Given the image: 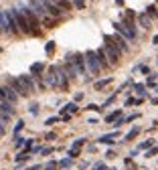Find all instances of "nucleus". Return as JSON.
Instances as JSON below:
<instances>
[{
  "mask_svg": "<svg viewBox=\"0 0 158 170\" xmlns=\"http://www.w3.org/2000/svg\"><path fill=\"white\" fill-rule=\"evenodd\" d=\"M83 57H85V69H87L93 77H97V75L102 73V67H99V61H97L95 51H87Z\"/></svg>",
  "mask_w": 158,
  "mask_h": 170,
  "instance_id": "nucleus-1",
  "label": "nucleus"
},
{
  "mask_svg": "<svg viewBox=\"0 0 158 170\" xmlns=\"http://www.w3.org/2000/svg\"><path fill=\"white\" fill-rule=\"evenodd\" d=\"M10 14H12L14 22H16V28H18V33H27V34H31V27H28V21H27V16L22 14L21 8H12V10H10Z\"/></svg>",
  "mask_w": 158,
  "mask_h": 170,
  "instance_id": "nucleus-2",
  "label": "nucleus"
},
{
  "mask_svg": "<svg viewBox=\"0 0 158 170\" xmlns=\"http://www.w3.org/2000/svg\"><path fill=\"white\" fill-rule=\"evenodd\" d=\"M103 39H105V43L114 45L120 53H130V45H128V41H126V39H122L120 34H111V37H110V34H105Z\"/></svg>",
  "mask_w": 158,
  "mask_h": 170,
  "instance_id": "nucleus-3",
  "label": "nucleus"
},
{
  "mask_svg": "<svg viewBox=\"0 0 158 170\" xmlns=\"http://www.w3.org/2000/svg\"><path fill=\"white\" fill-rule=\"evenodd\" d=\"M103 53H105V59H108V63H110V65H118V63H120V57H122V53H120V51H118L114 45L105 43V45H103Z\"/></svg>",
  "mask_w": 158,
  "mask_h": 170,
  "instance_id": "nucleus-4",
  "label": "nucleus"
},
{
  "mask_svg": "<svg viewBox=\"0 0 158 170\" xmlns=\"http://www.w3.org/2000/svg\"><path fill=\"white\" fill-rule=\"evenodd\" d=\"M67 57L71 59V63L75 65V69H77V75H85V73H87V69H85V57H83L81 53L67 55Z\"/></svg>",
  "mask_w": 158,
  "mask_h": 170,
  "instance_id": "nucleus-5",
  "label": "nucleus"
},
{
  "mask_svg": "<svg viewBox=\"0 0 158 170\" xmlns=\"http://www.w3.org/2000/svg\"><path fill=\"white\" fill-rule=\"evenodd\" d=\"M18 83H21L24 95H31L34 91V83H33V77H31V75H21V77H18Z\"/></svg>",
  "mask_w": 158,
  "mask_h": 170,
  "instance_id": "nucleus-6",
  "label": "nucleus"
},
{
  "mask_svg": "<svg viewBox=\"0 0 158 170\" xmlns=\"http://www.w3.org/2000/svg\"><path fill=\"white\" fill-rule=\"evenodd\" d=\"M114 28H116V33H120L122 39H126V41H136V37H134V34H132L122 22H114Z\"/></svg>",
  "mask_w": 158,
  "mask_h": 170,
  "instance_id": "nucleus-7",
  "label": "nucleus"
},
{
  "mask_svg": "<svg viewBox=\"0 0 158 170\" xmlns=\"http://www.w3.org/2000/svg\"><path fill=\"white\" fill-rule=\"evenodd\" d=\"M45 85L57 87V67H49L47 75H45Z\"/></svg>",
  "mask_w": 158,
  "mask_h": 170,
  "instance_id": "nucleus-8",
  "label": "nucleus"
},
{
  "mask_svg": "<svg viewBox=\"0 0 158 170\" xmlns=\"http://www.w3.org/2000/svg\"><path fill=\"white\" fill-rule=\"evenodd\" d=\"M57 87H61V89L69 87V79L65 75V71H63V67H57Z\"/></svg>",
  "mask_w": 158,
  "mask_h": 170,
  "instance_id": "nucleus-9",
  "label": "nucleus"
},
{
  "mask_svg": "<svg viewBox=\"0 0 158 170\" xmlns=\"http://www.w3.org/2000/svg\"><path fill=\"white\" fill-rule=\"evenodd\" d=\"M28 8L33 10V14L37 16V18L47 12V10H45V2H28Z\"/></svg>",
  "mask_w": 158,
  "mask_h": 170,
  "instance_id": "nucleus-10",
  "label": "nucleus"
},
{
  "mask_svg": "<svg viewBox=\"0 0 158 170\" xmlns=\"http://www.w3.org/2000/svg\"><path fill=\"white\" fill-rule=\"evenodd\" d=\"M0 91H2V95L6 97V101H8V103H12V105L16 103L18 95H16V93H14V91H12L10 87H8V85H4V87H0Z\"/></svg>",
  "mask_w": 158,
  "mask_h": 170,
  "instance_id": "nucleus-11",
  "label": "nucleus"
},
{
  "mask_svg": "<svg viewBox=\"0 0 158 170\" xmlns=\"http://www.w3.org/2000/svg\"><path fill=\"white\" fill-rule=\"evenodd\" d=\"M6 83H8V87L12 89L16 95H24V91H22V87H21V83H18V79H14V77H6Z\"/></svg>",
  "mask_w": 158,
  "mask_h": 170,
  "instance_id": "nucleus-12",
  "label": "nucleus"
},
{
  "mask_svg": "<svg viewBox=\"0 0 158 170\" xmlns=\"http://www.w3.org/2000/svg\"><path fill=\"white\" fill-rule=\"evenodd\" d=\"M45 8H47V12H51L53 16H59V14H61V8L57 6V2H45Z\"/></svg>",
  "mask_w": 158,
  "mask_h": 170,
  "instance_id": "nucleus-13",
  "label": "nucleus"
},
{
  "mask_svg": "<svg viewBox=\"0 0 158 170\" xmlns=\"http://www.w3.org/2000/svg\"><path fill=\"white\" fill-rule=\"evenodd\" d=\"M138 22H140V27H142V28H150V16H148L146 12L138 14Z\"/></svg>",
  "mask_w": 158,
  "mask_h": 170,
  "instance_id": "nucleus-14",
  "label": "nucleus"
},
{
  "mask_svg": "<svg viewBox=\"0 0 158 170\" xmlns=\"http://www.w3.org/2000/svg\"><path fill=\"white\" fill-rule=\"evenodd\" d=\"M95 55H97V61H99V67L105 69V67H108V59H105V53H103V49H97Z\"/></svg>",
  "mask_w": 158,
  "mask_h": 170,
  "instance_id": "nucleus-15",
  "label": "nucleus"
},
{
  "mask_svg": "<svg viewBox=\"0 0 158 170\" xmlns=\"http://www.w3.org/2000/svg\"><path fill=\"white\" fill-rule=\"evenodd\" d=\"M43 69H45V65L43 63H34L33 67H31V77H41V73H43Z\"/></svg>",
  "mask_w": 158,
  "mask_h": 170,
  "instance_id": "nucleus-16",
  "label": "nucleus"
},
{
  "mask_svg": "<svg viewBox=\"0 0 158 170\" xmlns=\"http://www.w3.org/2000/svg\"><path fill=\"white\" fill-rule=\"evenodd\" d=\"M120 116H122V109H116V111H111L110 116H105V122H108V123L118 122V120H120Z\"/></svg>",
  "mask_w": 158,
  "mask_h": 170,
  "instance_id": "nucleus-17",
  "label": "nucleus"
},
{
  "mask_svg": "<svg viewBox=\"0 0 158 170\" xmlns=\"http://www.w3.org/2000/svg\"><path fill=\"white\" fill-rule=\"evenodd\" d=\"M118 134H105V136H102L97 142L99 144H114V138H116Z\"/></svg>",
  "mask_w": 158,
  "mask_h": 170,
  "instance_id": "nucleus-18",
  "label": "nucleus"
},
{
  "mask_svg": "<svg viewBox=\"0 0 158 170\" xmlns=\"http://www.w3.org/2000/svg\"><path fill=\"white\" fill-rule=\"evenodd\" d=\"M111 83V77H108V79H102V81H95V89L99 91V89H103L105 85H110Z\"/></svg>",
  "mask_w": 158,
  "mask_h": 170,
  "instance_id": "nucleus-19",
  "label": "nucleus"
},
{
  "mask_svg": "<svg viewBox=\"0 0 158 170\" xmlns=\"http://www.w3.org/2000/svg\"><path fill=\"white\" fill-rule=\"evenodd\" d=\"M138 132H140V128H138V126H134V128H132L130 132L126 134V140H134V138L138 136Z\"/></svg>",
  "mask_w": 158,
  "mask_h": 170,
  "instance_id": "nucleus-20",
  "label": "nucleus"
},
{
  "mask_svg": "<svg viewBox=\"0 0 158 170\" xmlns=\"http://www.w3.org/2000/svg\"><path fill=\"white\" fill-rule=\"evenodd\" d=\"M77 111V105L75 103H67L65 107H63V114H75Z\"/></svg>",
  "mask_w": 158,
  "mask_h": 170,
  "instance_id": "nucleus-21",
  "label": "nucleus"
},
{
  "mask_svg": "<svg viewBox=\"0 0 158 170\" xmlns=\"http://www.w3.org/2000/svg\"><path fill=\"white\" fill-rule=\"evenodd\" d=\"M134 91L140 93V95H146V87L142 85V83H136V85H134Z\"/></svg>",
  "mask_w": 158,
  "mask_h": 170,
  "instance_id": "nucleus-22",
  "label": "nucleus"
},
{
  "mask_svg": "<svg viewBox=\"0 0 158 170\" xmlns=\"http://www.w3.org/2000/svg\"><path fill=\"white\" fill-rule=\"evenodd\" d=\"M152 144H154V140H146V142H142L140 146H138V150H146V148L150 150V148H152Z\"/></svg>",
  "mask_w": 158,
  "mask_h": 170,
  "instance_id": "nucleus-23",
  "label": "nucleus"
},
{
  "mask_svg": "<svg viewBox=\"0 0 158 170\" xmlns=\"http://www.w3.org/2000/svg\"><path fill=\"white\" fill-rule=\"evenodd\" d=\"M45 51H47V55H53V53H55V43L49 41V43H47V47H45Z\"/></svg>",
  "mask_w": 158,
  "mask_h": 170,
  "instance_id": "nucleus-24",
  "label": "nucleus"
},
{
  "mask_svg": "<svg viewBox=\"0 0 158 170\" xmlns=\"http://www.w3.org/2000/svg\"><path fill=\"white\" fill-rule=\"evenodd\" d=\"M158 154V146H154V148H150L148 152H146V158H150V156H156Z\"/></svg>",
  "mask_w": 158,
  "mask_h": 170,
  "instance_id": "nucleus-25",
  "label": "nucleus"
},
{
  "mask_svg": "<svg viewBox=\"0 0 158 170\" xmlns=\"http://www.w3.org/2000/svg\"><path fill=\"white\" fill-rule=\"evenodd\" d=\"M132 103H142V99H134V97H128V99H126V105H132Z\"/></svg>",
  "mask_w": 158,
  "mask_h": 170,
  "instance_id": "nucleus-26",
  "label": "nucleus"
},
{
  "mask_svg": "<svg viewBox=\"0 0 158 170\" xmlns=\"http://www.w3.org/2000/svg\"><path fill=\"white\" fill-rule=\"evenodd\" d=\"M59 166H63V168L71 166V158H65V160H61V162H59Z\"/></svg>",
  "mask_w": 158,
  "mask_h": 170,
  "instance_id": "nucleus-27",
  "label": "nucleus"
},
{
  "mask_svg": "<svg viewBox=\"0 0 158 170\" xmlns=\"http://www.w3.org/2000/svg\"><path fill=\"white\" fill-rule=\"evenodd\" d=\"M93 170H108V168H105V164H103V162H97L95 166H93Z\"/></svg>",
  "mask_w": 158,
  "mask_h": 170,
  "instance_id": "nucleus-28",
  "label": "nucleus"
},
{
  "mask_svg": "<svg viewBox=\"0 0 158 170\" xmlns=\"http://www.w3.org/2000/svg\"><path fill=\"white\" fill-rule=\"evenodd\" d=\"M22 128H24V122H22V120H21V122L16 123V128H14V132H16V134H18V132H21Z\"/></svg>",
  "mask_w": 158,
  "mask_h": 170,
  "instance_id": "nucleus-29",
  "label": "nucleus"
},
{
  "mask_svg": "<svg viewBox=\"0 0 158 170\" xmlns=\"http://www.w3.org/2000/svg\"><path fill=\"white\" fill-rule=\"evenodd\" d=\"M87 109H91V111H99V105H95V103H89V105H87Z\"/></svg>",
  "mask_w": 158,
  "mask_h": 170,
  "instance_id": "nucleus-30",
  "label": "nucleus"
},
{
  "mask_svg": "<svg viewBox=\"0 0 158 170\" xmlns=\"http://www.w3.org/2000/svg\"><path fill=\"white\" fill-rule=\"evenodd\" d=\"M31 114H39V105H37V103L31 105Z\"/></svg>",
  "mask_w": 158,
  "mask_h": 170,
  "instance_id": "nucleus-31",
  "label": "nucleus"
},
{
  "mask_svg": "<svg viewBox=\"0 0 158 170\" xmlns=\"http://www.w3.org/2000/svg\"><path fill=\"white\" fill-rule=\"evenodd\" d=\"M2 134H6V126H4V122H0V136Z\"/></svg>",
  "mask_w": 158,
  "mask_h": 170,
  "instance_id": "nucleus-32",
  "label": "nucleus"
},
{
  "mask_svg": "<svg viewBox=\"0 0 158 170\" xmlns=\"http://www.w3.org/2000/svg\"><path fill=\"white\" fill-rule=\"evenodd\" d=\"M57 120H59V117H49V120H47V126H53Z\"/></svg>",
  "mask_w": 158,
  "mask_h": 170,
  "instance_id": "nucleus-33",
  "label": "nucleus"
},
{
  "mask_svg": "<svg viewBox=\"0 0 158 170\" xmlns=\"http://www.w3.org/2000/svg\"><path fill=\"white\" fill-rule=\"evenodd\" d=\"M14 144H16V146H22V144H24V138H16V142H14Z\"/></svg>",
  "mask_w": 158,
  "mask_h": 170,
  "instance_id": "nucleus-34",
  "label": "nucleus"
},
{
  "mask_svg": "<svg viewBox=\"0 0 158 170\" xmlns=\"http://www.w3.org/2000/svg\"><path fill=\"white\" fill-rule=\"evenodd\" d=\"M105 156H108V158H116V152H114V150H110V152L105 154Z\"/></svg>",
  "mask_w": 158,
  "mask_h": 170,
  "instance_id": "nucleus-35",
  "label": "nucleus"
},
{
  "mask_svg": "<svg viewBox=\"0 0 158 170\" xmlns=\"http://www.w3.org/2000/svg\"><path fill=\"white\" fill-rule=\"evenodd\" d=\"M73 6H77V8H85V2H75Z\"/></svg>",
  "mask_w": 158,
  "mask_h": 170,
  "instance_id": "nucleus-36",
  "label": "nucleus"
},
{
  "mask_svg": "<svg viewBox=\"0 0 158 170\" xmlns=\"http://www.w3.org/2000/svg\"><path fill=\"white\" fill-rule=\"evenodd\" d=\"M152 43H154V45H158V34H154V39H152Z\"/></svg>",
  "mask_w": 158,
  "mask_h": 170,
  "instance_id": "nucleus-37",
  "label": "nucleus"
},
{
  "mask_svg": "<svg viewBox=\"0 0 158 170\" xmlns=\"http://www.w3.org/2000/svg\"><path fill=\"white\" fill-rule=\"evenodd\" d=\"M152 103H154V105H158V97H154V99H152Z\"/></svg>",
  "mask_w": 158,
  "mask_h": 170,
  "instance_id": "nucleus-38",
  "label": "nucleus"
},
{
  "mask_svg": "<svg viewBox=\"0 0 158 170\" xmlns=\"http://www.w3.org/2000/svg\"><path fill=\"white\" fill-rule=\"evenodd\" d=\"M108 170H118V168H108Z\"/></svg>",
  "mask_w": 158,
  "mask_h": 170,
  "instance_id": "nucleus-39",
  "label": "nucleus"
},
{
  "mask_svg": "<svg viewBox=\"0 0 158 170\" xmlns=\"http://www.w3.org/2000/svg\"><path fill=\"white\" fill-rule=\"evenodd\" d=\"M156 91H158V85H156Z\"/></svg>",
  "mask_w": 158,
  "mask_h": 170,
  "instance_id": "nucleus-40",
  "label": "nucleus"
}]
</instances>
